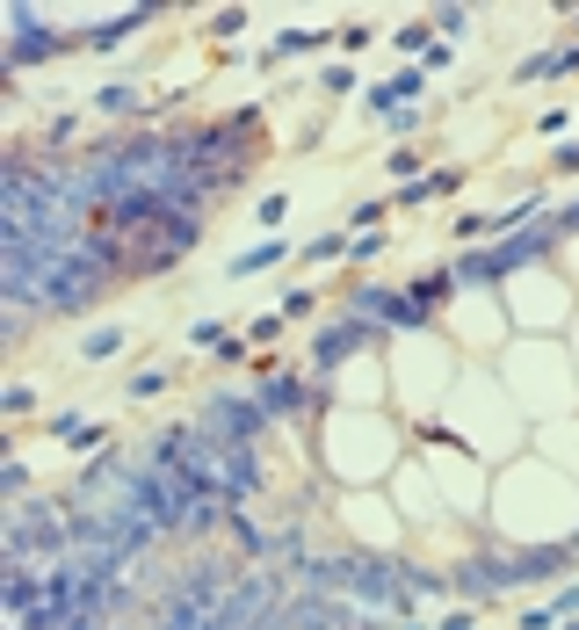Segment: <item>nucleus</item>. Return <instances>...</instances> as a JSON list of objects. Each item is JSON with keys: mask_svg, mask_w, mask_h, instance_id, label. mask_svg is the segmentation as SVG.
<instances>
[{"mask_svg": "<svg viewBox=\"0 0 579 630\" xmlns=\"http://www.w3.org/2000/svg\"><path fill=\"white\" fill-rule=\"evenodd\" d=\"M551 609H558V623H565V616H579V580H565V587L551 594Z\"/></svg>", "mask_w": 579, "mask_h": 630, "instance_id": "29", "label": "nucleus"}, {"mask_svg": "<svg viewBox=\"0 0 579 630\" xmlns=\"http://www.w3.org/2000/svg\"><path fill=\"white\" fill-rule=\"evenodd\" d=\"M29 406H37V392H29V384H8V413H15V420H22V413H29Z\"/></svg>", "mask_w": 579, "mask_h": 630, "instance_id": "35", "label": "nucleus"}, {"mask_svg": "<svg viewBox=\"0 0 579 630\" xmlns=\"http://www.w3.org/2000/svg\"><path fill=\"white\" fill-rule=\"evenodd\" d=\"M80 507L73 500H22L8 515V565H58L73 558Z\"/></svg>", "mask_w": 579, "mask_h": 630, "instance_id": "1", "label": "nucleus"}, {"mask_svg": "<svg viewBox=\"0 0 579 630\" xmlns=\"http://www.w3.org/2000/svg\"><path fill=\"white\" fill-rule=\"evenodd\" d=\"M377 124H384L391 138H413L420 124H428V109H413V102H406V109H391V116H377Z\"/></svg>", "mask_w": 579, "mask_h": 630, "instance_id": "16", "label": "nucleus"}, {"mask_svg": "<svg viewBox=\"0 0 579 630\" xmlns=\"http://www.w3.org/2000/svg\"><path fill=\"white\" fill-rule=\"evenodd\" d=\"M558 630H579V616H565V623H558Z\"/></svg>", "mask_w": 579, "mask_h": 630, "instance_id": "39", "label": "nucleus"}, {"mask_svg": "<svg viewBox=\"0 0 579 630\" xmlns=\"http://www.w3.org/2000/svg\"><path fill=\"white\" fill-rule=\"evenodd\" d=\"M124 348H131L124 326H102V334H87V341H80V363H109V355H124Z\"/></svg>", "mask_w": 579, "mask_h": 630, "instance_id": "10", "label": "nucleus"}, {"mask_svg": "<svg viewBox=\"0 0 579 630\" xmlns=\"http://www.w3.org/2000/svg\"><path fill=\"white\" fill-rule=\"evenodd\" d=\"M428 22H435V37H456V29H464V8H435Z\"/></svg>", "mask_w": 579, "mask_h": 630, "instance_id": "31", "label": "nucleus"}, {"mask_svg": "<svg viewBox=\"0 0 579 630\" xmlns=\"http://www.w3.org/2000/svg\"><path fill=\"white\" fill-rule=\"evenodd\" d=\"M471 623H478V616H471V609H449V616H442V623H435V630H471Z\"/></svg>", "mask_w": 579, "mask_h": 630, "instance_id": "38", "label": "nucleus"}, {"mask_svg": "<svg viewBox=\"0 0 579 630\" xmlns=\"http://www.w3.org/2000/svg\"><path fill=\"white\" fill-rule=\"evenodd\" d=\"M319 87H326V95H348V87H355V66H341V58H333V66L319 73Z\"/></svg>", "mask_w": 579, "mask_h": 630, "instance_id": "23", "label": "nucleus"}, {"mask_svg": "<svg viewBox=\"0 0 579 630\" xmlns=\"http://www.w3.org/2000/svg\"><path fill=\"white\" fill-rule=\"evenodd\" d=\"M377 341H384L377 326H362V319H348V312H333L319 334H312V384H333V370L355 363V355H370Z\"/></svg>", "mask_w": 579, "mask_h": 630, "instance_id": "2", "label": "nucleus"}, {"mask_svg": "<svg viewBox=\"0 0 579 630\" xmlns=\"http://www.w3.org/2000/svg\"><path fill=\"white\" fill-rule=\"evenodd\" d=\"M551 167H558V174H579V145H558V153H551Z\"/></svg>", "mask_w": 579, "mask_h": 630, "instance_id": "37", "label": "nucleus"}, {"mask_svg": "<svg viewBox=\"0 0 579 630\" xmlns=\"http://www.w3.org/2000/svg\"><path fill=\"white\" fill-rule=\"evenodd\" d=\"M456 182H464L456 167H435V174H428V189H435V196H456Z\"/></svg>", "mask_w": 579, "mask_h": 630, "instance_id": "34", "label": "nucleus"}, {"mask_svg": "<svg viewBox=\"0 0 579 630\" xmlns=\"http://www.w3.org/2000/svg\"><path fill=\"white\" fill-rule=\"evenodd\" d=\"M196 428H203V435H218V442H247V449H261V435L276 428V420L261 413V399L210 392V399H203V413H196Z\"/></svg>", "mask_w": 579, "mask_h": 630, "instance_id": "3", "label": "nucleus"}, {"mask_svg": "<svg viewBox=\"0 0 579 630\" xmlns=\"http://www.w3.org/2000/svg\"><path fill=\"white\" fill-rule=\"evenodd\" d=\"M449 290H456V276H449V268H420V276L406 283V297H413L420 312H442V305H449Z\"/></svg>", "mask_w": 579, "mask_h": 630, "instance_id": "7", "label": "nucleus"}, {"mask_svg": "<svg viewBox=\"0 0 579 630\" xmlns=\"http://www.w3.org/2000/svg\"><path fill=\"white\" fill-rule=\"evenodd\" d=\"M435 44H442V37H435V22H406V29H399V51H420V58H428Z\"/></svg>", "mask_w": 579, "mask_h": 630, "instance_id": "17", "label": "nucleus"}, {"mask_svg": "<svg viewBox=\"0 0 579 630\" xmlns=\"http://www.w3.org/2000/svg\"><path fill=\"white\" fill-rule=\"evenodd\" d=\"M8 22H15L8 80H15L22 66H44V58H58V51H66V29H44V15H37V8H8Z\"/></svg>", "mask_w": 579, "mask_h": 630, "instance_id": "5", "label": "nucleus"}, {"mask_svg": "<svg viewBox=\"0 0 579 630\" xmlns=\"http://www.w3.org/2000/svg\"><path fill=\"white\" fill-rule=\"evenodd\" d=\"M312 44H319V29H283V37L268 44L261 58H268V66H283V58H297V51H312Z\"/></svg>", "mask_w": 579, "mask_h": 630, "instance_id": "12", "label": "nucleus"}, {"mask_svg": "<svg viewBox=\"0 0 579 630\" xmlns=\"http://www.w3.org/2000/svg\"><path fill=\"white\" fill-rule=\"evenodd\" d=\"M514 87H529V80H551V51H536V58H514Z\"/></svg>", "mask_w": 579, "mask_h": 630, "instance_id": "18", "label": "nucleus"}, {"mask_svg": "<svg viewBox=\"0 0 579 630\" xmlns=\"http://www.w3.org/2000/svg\"><path fill=\"white\" fill-rule=\"evenodd\" d=\"M0 493L22 507V500H29V464H8V471H0Z\"/></svg>", "mask_w": 579, "mask_h": 630, "instance_id": "22", "label": "nucleus"}, {"mask_svg": "<svg viewBox=\"0 0 579 630\" xmlns=\"http://www.w3.org/2000/svg\"><path fill=\"white\" fill-rule=\"evenodd\" d=\"M391 87H399V102H420V87H428V80H420V66H399Z\"/></svg>", "mask_w": 579, "mask_h": 630, "instance_id": "26", "label": "nucleus"}, {"mask_svg": "<svg viewBox=\"0 0 579 630\" xmlns=\"http://www.w3.org/2000/svg\"><path fill=\"white\" fill-rule=\"evenodd\" d=\"M225 529H232V544L247 551V558H268V544H276V536H268L261 522H247V515H239V507H232V522H225Z\"/></svg>", "mask_w": 579, "mask_h": 630, "instance_id": "11", "label": "nucleus"}, {"mask_svg": "<svg viewBox=\"0 0 579 630\" xmlns=\"http://www.w3.org/2000/svg\"><path fill=\"white\" fill-rule=\"evenodd\" d=\"M254 399H261V413L283 428V420H312V413H326V406H333V384H312V377H297V370H276V377H261Z\"/></svg>", "mask_w": 579, "mask_h": 630, "instance_id": "4", "label": "nucleus"}, {"mask_svg": "<svg viewBox=\"0 0 579 630\" xmlns=\"http://www.w3.org/2000/svg\"><path fill=\"white\" fill-rule=\"evenodd\" d=\"M558 73H579V44H558V51H551V80H558Z\"/></svg>", "mask_w": 579, "mask_h": 630, "instance_id": "33", "label": "nucleus"}, {"mask_svg": "<svg viewBox=\"0 0 579 630\" xmlns=\"http://www.w3.org/2000/svg\"><path fill=\"white\" fill-rule=\"evenodd\" d=\"M189 341H196V348H210V355H218V348H225L232 334H225V326H218V319H196V326H189Z\"/></svg>", "mask_w": 579, "mask_h": 630, "instance_id": "20", "label": "nucleus"}, {"mask_svg": "<svg viewBox=\"0 0 579 630\" xmlns=\"http://www.w3.org/2000/svg\"><path fill=\"white\" fill-rule=\"evenodd\" d=\"M80 138V116H44V145H73Z\"/></svg>", "mask_w": 579, "mask_h": 630, "instance_id": "21", "label": "nucleus"}, {"mask_svg": "<svg viewBox=\"0 0 579 630\" xmlns=\"http://www.w3.org/2000/svg\"><path fill=\"white\" fill-rule=\"evenodd\" d=\"M239 29H247V15H239V8H218V15H210V37H239Z\"/></svg>", "mask_w": 579, "mask_h": 630, "instance_id": "27", "label": "nucleus"}, {"mask_svg": "<svg viewBox=\"0 0 579 630\" xmlns=\"http://www.w3.org/2000/svg\"><path fill=\"white\" fill-rule=\"evenodd\" d=\"M522 630H558V609L543 602V609H522Z\"/></svg>", "mask_w": 579, "mask_h": 630, "instance_id": "32", "label": "nucleus"}, {"mask_svg": "<svg viewBox=\"0 0 579 630\" xmlns=\"http://www.w3.org/2000/svg\"><path fill=\"white\" fill-rule=\"evenodd\" d=\"M95 116L131 124V116H145V95H138V87H95Z\"/></svg>", "mask_w": 579, "mask_h": 630, "instance_id": "8", "label": "nucleus"}, {"mask_svg": "<svg viewBox=\"0 0 579 630\" xmlns=\"http://www.w3.org/2000/svg\"><path fill=\"white\" fill-rule=\"evenodd\" d=\"M283 254H290V239H283V232H268L261 247H247V254H232V276H261V268H276Z\"/></svg>", "mask_w": 579, "mask_h": 630, "instance_id": "9", "label": "nucleus"}, {"mask_svg": "<svg viewBox=\"0 0 579 630\" xmlns=\"http://www.w3.org/2000/svg\"><path fill=\"white\" fill-rule=\"evenodd\" d=\"M572 22H579V15H572Z\"/></svg>", "mask_w": 579, "mask_h": 630, "instance_id": "41", "label": "nucleus"}, {"mask_svg": "<svg viewBox=\"0 0 579 630\" xmlns=\"http://www.w3.org/2000/svg\"><path fill=\"white\" fill-rule=\"evenodd\" d=\"M384 218H391V196H370L348 210V232H384Z\"/></svg>", "mask_w": 579, "mask_h": 630, "instance_id": "13", "label": "nucleus"}, {"mask_svg": "<svg viewBox=\"0 0 579 630\" xmlns=\"http://www.w3.org/2000/svg\"><path fill=\"white\" fill-rule=\"evenodd\" d=\"M167 384H174V370H138V377L124 384V399H160Z\"/></svg>", "mask_w": 579, "mask_h": 630, "instance_id": "15", "label": "nucleus"}, {"mask_svg": "<svg viewBox=\"0 0 579 630\" xmlns=\"http://www.w3.org/2000/svg\"><path fill=\"white\" fill-rule=\"evenodd\" d=\"M283 326H290V319H283V312H261V319H254V326H247V341H276V334H283Z\"/></svg>", "mask_w": 579, "mask_h": 630, "instance_id": "28", "label": "nucleus"}, {"mask_svg": "<svg viewBox=\"0 0 579 630\" xmlns=\"http://www.w3.org/2000/svg\"><path fill=\"white\" fill-rule=\"evenodd\" d=\"M384 254V232H355L348 239V261H377Z\"/></svg>", "mask_w": 579, "mask_h": 630, "instance_id": "25", "label": "nucleus"}, {"mask_svg": "<svg viewBox=\"0 0 579 630\" xmlns=\"http://www.w3.org/2000/svg\"><path fill=\"white\" fill-rule=\"evenodd\" d=\"M276 312H283V319H312V312H319V290H283Z\"/></svg>", "mask_w": 579, "mask_h": 630, "instance_id": "19", "label": "nucleus"}, {"mask_svg": "<svg viewBox=\"0 0 579 630\" xmlns=\"http://www.w3.org/2000/svg\"><path fill=\"white\" fill-rule=\"evenodd\" d=\"M572 131V109H543L536 116V138H565Z\"/></svg>", "mask_w": 579, "mask_h": 630, "instance_id": "24", "label": "nucleus"}, {"mask_svg": "<svg viewBox=\"0 0 579 630\" xmlns=\"http://www.w3.org/2000/svg\"><path fill=\"white\" fill-rule=\"evenodd\" d=\"M348 239H355L348 225H341V232H319L312 247H304V261H341V254H348Z\"/></svg>", "mask_w": 579, "mask_h": 630, "instance_id": "14", "label": "nucleus"}, {"mask_svg": "<svg viewBox=\"0 0 579 630\" xmlns=\"http://www.w3.org/2000/svg\"><path fill=\"white\" fill-rule=\"evenodd\" d=\"M572 558H579V536H572Z\"/></svg>", "mask_w": 579, "mask_h": 630, "instance_id": "40", "label": "nucleus"}, {"mask_svg": "<svg viewBox=\"0 0 579 630\" xmlns=\"http://www.w3.org/2000/svg\"><path fill=\"white\" fill-rule=\"evenodd\" d=\"M145 22H152V15L138 8V15H116V22H95V29H80L73 44H80V51H116V44H124L131 29H145Z\"/></svg>", "mask_w": 579, "mask_h": 630, "instance_id": "6", "label": "nucleus"}, {"mask_svg": "<svg viewBox=\"0 0 579 630\" xmlns=\"http://www.w3.org/2000/svg\"><path fill=\"white\" fill-rule=\"evenodd\" d=\"M247 348H254V341H247V334H232V341H225V348H218V355H210V363H225V370H232V363H247Z\"/></svg>", "mask_w": 579, "mask_h": 630, "instance_id": "30", "label": "nucleus"}, {"mask_svg": "<svg viewBox=\"0 0 579 630\" xmlns=\"http://www.w3.org/2000/svg\"><path fill=\"white\" fill-rule=\"evenodd\" d=\"M551 225H558V239H565V232H579V196H572L565 210H551Z\"/></svg>", "mask_w": 579, "mask_h": 630, "instance_id": "36", "label": "nucleus"}]
</instances>
